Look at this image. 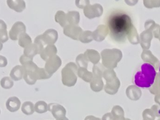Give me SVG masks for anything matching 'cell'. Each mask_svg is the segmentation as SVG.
<instances>
[{
  "instance_id": "cell-10",
  "label": "cell",
  "mask_w": 160,
  "mask_h": 120,
  "mask_svg": "<svg viewBox=\"0 0 160 120\" xmlns=\"http://www.w3.org/2000/svg\"><path fill=\"white\" fill-rule=\"evenodd\" d=\"M141 57L144 62L151 64L155 68L156 71L159 69L160 62L159 59L152 54L150 50H143L141 53Z\"/></svg>"
},
{
  "instance_id": "cell-33",
  "label": "cell",
  "mask_w": 160,
  "mask_h": 120,
  "mask_svg": "<svg viewBox=\"0 0 160 120\" xmlns=\"http://www.w3.org/2000/svg\"><path fill=\"white\" fill-rule=\"evenodd\" d=\"M79 40L82 43H89L93 40L92 32L91 31H82L79 36Z\"/></svg>"
},
{
  "instance_id": "cell-27",
  "label": "cell",
  "mask_w": 160,
  "mask_h": 120,
  "mask_svg": "<svg viewBox=\"0 0 160 120\" xmlns=\"http://www.w3.org/2000/svg\"><path fill=\"white\" fill-rule=\"evenodd\" d=\"M66 18H67L68 22L69 24L78 25L80 19L79 12L74 11H69L66 14Z\"/></svg>"
},
{
  "instance_id": "cell-11",
  "label": "cell",
  "mask_w": 160,
  "mask_h": 120,
  "mask_svg": "<svg viewBox=\"0 0 160 120\" xmlns=\"http://www.w3.org/2000/svg\"><path fill=\"white\" fill-rule=\"evenodd\" d=\"M121 86V82L118 78L116 76V78L106 81V84L104 87V91L111 95L115 94L118 91L119 88Z\"/></svg>"
},
{
  "instance_id": "cell-29",
  "label": "cell",
  "mask_w": 160,
  "mask_h": 120,
  "mask_svg": "<svg viewBox=\"0 0 160 120\" xmlns=\"http://www.w3.org/2000/svg\"><path fill=\"white\" fill-rule=\"evenodd\" d=\"M55 21L59 23L61 27H65L68 24L66 14L62 11H58L55 14Z\"/></svg>"
},
{
  "instance_id": "cell-56",
  "label": "cell",
  "mask_w": 160,
  "mask_h": 120,
  "mask_svg": "<svg viewBox=\"0 0 160 120\" xmlns=\"http://www.w3.org/2000/svg\"><path fill=\"white\" fill-rule=\"evenodd\" d=\"M158 120H160V118H159V119H158Z\"/></svg>"
},
{
  "instance_id": "cell-34",
  "label": "cell",
  "mask_w": 160,
  "mask_h": 120,
  "mask_svg": "<svg viewBox=\"0 0 160 120\" xmlns=\"http://www.w3.org/2000/svg\"><path fill=\"white\" fill-rule=\"evenodd\" d=\"M23 78L26 82L29 85H32L36 83L37 79L35 76L34 72L24 71Z\"/></svg>"
},
{
  "instance_id": "cell-53",
  "label": "cell",
  "mask_w": 160,
  "mask_h": 120,
  "mask_svg": "<svg viewBox=\"0 0 160 120\" xmlns=\"http://www.w3.org/2000/svg\"><path fill=\"white\" fill-rule=\"evenodd\" d=\"M2 48H3V45H2V42H1V41H0V51L2 49Z\"/></svg>"
},
{
  "instance_id": "cell-4",
  "label": "cell",
  "mask_w": 160,
  "mask_h": 120,
  "mask_svg": "<svg viewBox=\"0 0 160 120\" xmlns=\"http://www.w3.org/2000/svg\"><path fill=\"white\" fill-rule=\"evenodd\" d=\"M78 66L72 62H68L61 70V81L64 86L71 87L77 82Z\"/></svg>"
},
{
  "instance_id": "cell-5",
  "label": "cell",
  "mask_w": 160,
  "mask_h": 120,
  "mask_svg": "<svg viewBox=\"0 0 160 120\" xmlns=\"http://www.w3.org/2000/svg\"><path fill=\"white\" fill-rule=\"evenodd\" d=\"M58 38V34L56 30L49 29L46 30L42 34L37 36L35 39V43H39L44 47L45 45L54 44Z\"/></svg>"
},
{
  "instance_id": "cell-13",
  "label": "cell",
  "mask_w": 160,
  "mask_h": 120,
  "mask_svg": "<svg viewBox=\"0 0 160 120\" xmlns=\"http://www.w3.org/2000/svg\"><path fill=\"white\" fill-rule=\"evenodd\" d=\"M109 33V29L106 25L100 24L96 30L92 32L93 39L98 42L102 41Z\"/></svg>"
},
{
  "instance_id": "cell-41",
  "label": "cell",
  "mask_w": 160,
  "mask_h": 120,
  "mask_svg": "<svg viewBox=\"0 0 160 120\" xmlns=\"http://www.w3.org/2000/svg\"><path fill=\"white\" fill-rule=\"evenodd\" d=\"M111 114H112L114 118H119V117H124V112L123 109L118 106H114L111 111Z\"/></svg>"
},
{
  "instance_id": "cell-55",
  "label": "cell",
  "mask_w": 160,
  "mask_h": 120,
  "mask_svg": "<svg viewBox=\"0 0 160 120\" xmlns=\"http://www.w3.org/2000/svg\"><path fill=\"white\" fill-rule=\"evenodd\" d=\"M159 72L160 73V63H159Z\"/></svg>"
},
{
  "instance_id": "cell-30",
  "label": "cell",
  "mask_w": 160,
  "mask_h": 120,
  "mask_svg": "<svg viewBox=\"0 0 160 120\" xmlns=\"http://www.w3.org/2000/svg\"><path fill=\"white\" fill-rule=\"evenodd\" d=\"M32 43L31 37L26 32L21 34L18 38V44L22 48H26Z\"/></svg>"
},
{
  "instance_id": "cell-54",
  "label": "cell",
  "mask_w": 160,
  "mask_h": 120,
  "mask_svg": "<svg viewBox=\"0 0 160 120\" xmlns=\"http://www.w3.org/2000/svg\"><path fill=\"white\" fill-rule=\"evenodd\" d=\"M158 39L160 41V29H159V38H158Z\"/></svg>"
},
{
  "instance_id": "cell-47",
  "label": "cell",
  "mask_w": 160,
  "mask_h": 120,
  "mask_svg": "<svg viewBox=\"0 0 160 120\" xmlns=\"http://www.w3.org/2000/svg\"><path fill=\"white\" fill-rule=\"evenodd\" d=\"M102 120H114V117L111 112H108L102 116Z\"/></svg>"
},
{
  "instance_id": "cell-44",
  "label": "cell",
  "mask_w": 160,
  "mask_h": 120,
  "mask_svg": "<svg viewBox=\"0 0 160 120\" xmlns=\"http://www.w3.org/2000/svg\"><path fill=\"white\" fill-rule=\"evenodd\" d=\"M75 3L78 8L84 9L86 6L89 4V0H76Z\"/></svg>"
},
{
  "instance_id": "cell-9",
  "label": "cell",
  "mask_w": 160,
  "mask_h": 120,
  "mask_svg": "<svg viewBox=\"0 0 160 120\" xmlns=\"http://www.w3.org/2000/svg\"><path fill=\"white\" fill-rule=\"evenodd\" d=\"M82 31V30L79 26L73 24H67L64 27L63 29L64 34L74 40H79V36Z\"/></svg>"
},
{
  "instance_id": "cell-48",
  "label": "cell",
  "mask_w": 160,
  "mask_h": 120,
  "mask_svg": "<svg viewBox=\"0 0 160 120\" xmlns=\"http://www.w3.org/2000/svg\"><path fill=\"white\" fill-rule=\"evenodd\" d=\"M124 2L128 5V6H134L137 4L138 2V0H124Z\"/></svg>"
},
{
  "instance_id": "cell-2",
  "label": "cell",
  "mask_w": 160,
  "mask_h": 120,
  "mask_svg": "<svg viewBox=\"0 0 160 120\" xmlns=\"http://www.w3.org/2000/svg\"><path fill=\"white\" fill-rule=\"evenodd\" d=\"M156 73L155 68L151 64L144 62L135 73L133 82L138 87L149 88L154 83Z\"/></svg>"
},
{
  "instance_id": "cell-51",
  "label": "cell",
  "mask_w": 160,
  "mask_h": 120,
  "mask_svg": "<svg viewBox=\"0 0 160 120\" xmlns=\"http://www.w3.org/2000/svg\"><path fill=\"white\" fill-rule=\"evenodd\" d=\"M114 120H131L128 118H125L124 117H119V118H114Z\"/></svg>"
},
{
  "instance_id": "cell-45",
  "label": "cell",
  "mask_w": 160,
  "mask_h": 120,
  "mask_svg": "<svg viewBox=\"0 0 160 120\" xmlns=\"http://www.w3.org/2000/svg\"><path fill=\"white\" fill-rule=\"evenodd\" d=\"M151 109L153 111L156 116L160 118V108L158 105H153L151 107Z\"/></svg>"
},
{
  "instance_id": "cell-23",
  "label": "cell",
  "mask_w": 160,
  "mask_h": 120,
  "mask_svg": "<svg viewBox=\"0 0 160 120\" xmlns=\"http://www.w3.org/2000/svg\"><path fill=\"white\" fill-rule=\"evenodd\" d=\"M24 69L22 66L17 65L14 66L10 72V77L14 81L21 80L24 76Z\"/></svg>"
},
{
  "instance_id": "cell-57",
  "label": "cell",
  "mask_w": 160,
  "mask_h": 120,
  "mask_svg": "<svg viewBox=\"0 0 160 120\" xmlns=\"http://www.w3.org/2000/svg\"><path fill=\"white\" fill-rule=\"evenodd\" d=\"M143 120H145V119H143Z\"/></svg>"
},
{
  "instance_id": "cell-32",
  "label": "cell",
  "mask_w": 160,
  "mask_h": 120,
  "mask_svg": "<svg viewBox=\"0 0 160 120\" xmlns=\"http://www.w3.org/2000/svg\"><path fill=\"white\" fill-rule=\"evenodd\" d=\"M34 74H35V76H36L37 80L49 79L52 76L51 74H49L44 68H41L39 67L34 71Z\"/></svg>"
},
{
  "instance_id": "cell-28",
  "label": "cell",
  "mask_w": 160,
  "mask_h": 120,
  "mask_svg": "<svg viewBox=\"0 0 160 120\" xmlns=\"http://www.w3.org/2000/svg\"><path fill=\"white\" fill-rule=\"evenodd\" d=\"M149 92L152 94H160V73L157 72L152 85L149 88Z\"/></svg>"
},
{
  "instance_id": "cell-40",
  "label": "cell",
  "mask_w": 160,
  "mask_h": 120,
  "mask_svg": "<svg viewBox=\"0 0 160 120\" xmlns=\"http://www.w3.org/2000/svg\"><path fill=\"white\" fill-rule=\"evenodd\" d=\"M144 6L148 9L160 7V0H143Z\"/></svg>"
},
{
  "instance_id": "cell-42",
  "label": "cell",
  "mask_w": 160,
  "mask_h": 120,
  "mask_svg": "<svg viewBox=\"0 0 160 120\" xmlns=\"http://www.w3.org/2000/svg\"><path fill=\"white\" fill-rule=\"evenodd\" d=\"M142 118L145 120H154L156 116L151 109H146L142 112Z\"/></svg>"
},
{
  "instance_id": "cell-12",
  "label": "cell",
  "mask_w": 160,
  "mask_h": 120,
  "mask_svg": "<svg viewBox=\"0 0 160 120\" xmlns=\"http://www.w3.org/2000/svg\"><path fill=\"white\" fill-rule=\"evenodd\" d=\"M44 48V46L39 43H31L24 48V54L29 58H33L37 54H40Z\"/></svg>"
},
{
  "instance_id": "cell-8",
  "label": "cell",
  "mask_w": 160,
  "mask_h": 120,
  "mask_svg": "<svg viewBox=\"0 0 160 120\" xmlns=\"http://www.w3.org/2000/svg\"><path fill=\"white\" fill-rule=\"evenodd\" d=\"M24 32H26V26L21 21H18L16 22L11 28L9 32V36L11 39L16 41L18 39L21 34Z\"/></svg>"
},
{
  "instance_id": "cell-18",
  "label": "cell",
  "mask_w": 160,
  "mask_h": 120,
  "mask_svg": "<svg viewBox=\"0 0 160 120\" xmlns=\"http://www.w3.org/2000/svg\"><path fill=\"white\" fill-rule=\"evenodd\" d=\"M57 51V48L54 44H49L43 49L40 54V56L44 61H46L50 58L55 56Z\"/></svg>"
},
{
  "instance_id": "cell-36",
  "label": "cell",
  "mask_w": 160,
  "mask_h": 120,
  "mask_svg": "<svg viewBox=\"0 0 160 120\" xmlns=\"http://www.w3.org/2000/svg\"><path fill=\"white\" fill-rule=\"evenodd\" d=\"M21 111L26 115H31L34 112V111H35L34 104L30 101L24 102L22 105Z\"/></svg>"
},
{
  "instance_id": "cell-17",
  "label": "cell",
  "mask_w": 160,
  "mask_h": 120,
  "mask_svg": "<svg viewBox=\"0 0 160 120\" xmlns=\"http://www.w3.org/2000/svg\"><path fill=\"white\" fill-rule=\"evenodd\" d=\"M126 94L128 98L132 101H138L141 96V89L136 85H130L126 89Z\"/></svg>"
},
{
  "instance_id": "cell-39",
  "label": "cell",
  "mask_w": 160,
  "mask_h": 120,
  "mask_svg": "<svg viewBox=\"0 0 160 120\" xmlns=\"http://www.w3.org/2000/svg\"><path fill=\"white\" fill-rule=\"evenodd\" d=\"M14 85V82L11 77H4L1 80V86L4 89H10Z\"/></svg>"
},
{
  "instance_id": "cell-38",
  "label": "cell",
  "mask_w": 160,
  "mask_h": 120,
  "mask_svg": "<svg viewBox=\"0 0 160 120\" xmlns=\"http://www.w3.org/2000/svg\"><path fill=\"white\" fill-rule=\"evenodd\" d=\"M48 110V105L44 101H38L34 105V111L38 113H44L46 112Z\"/></svg>"
},
{
  "instance_id": "cell-37",
  "label": "cell",
  "mask_w": 160,
  "mask_h": 120,
  "mask_svg": "<svg viewBox=\"0 0 160 120\" xmlns=\"http://www.w3.org/2000/svg\"><path fill=\"white\" fill-rule=\"evenodd\" d=\"M76 65L79 68H87L88 66V60L86 58L84 54H79L76 58Z\"/></svg>"
},
{
  "instance_id": "cell-21",
  "label": "cell",
  "mask_w": 160,
  "mask_h": 120,
  "mask_svg": "<svg viewBox=\"0 0 160 120\" xmlns=\"http://www.w3.org/2000/svg\"><path fill=\"white\" fill-rule=\"evenodd\" d=\"M84 56L88 60V61H90L93 64H96L99 63V61L101 58V56L98 51L94 49H87L84 53Z\"/></svg>"
},
{
  "instance_id": "cell-15",
  "label": "cell",
  "mask_w": 160,
  "mask_h": 120,
  "mask_svg": "<svg viewBox=\"0 0 160 120\" xmlns=\"http://www.w3.org/2000/svg\"><path fill=\"white\" fill-rule=\"evenodd\" d=\"M48 111H51L53 116L57 119L66 115V109L63 106L56 103H50L48 106Z\"/></svg>"
},
{
  "instance_id": "cell-24",
  "label": "cell",
  "mask_w": 160,
  "mask_h": 120,
  "mask_svg": "<svg viewBox=\"0 0 160 120\" xmlns=\"http://www.w3.org/2000/svg\"><path fill=\"white\" fill-rule=\"evenodd\" d=\"M78 76L86 82H90L94 77L92 72L88 71L87 68H78Z\"/></svg>"
},
{
  "instance_id": "cell-26",
  "label": "cell",
  "mask_w": 160,
  "mask_h": 120,
  "mask_svg": "<svg viewBox=\"0 0 160 120\" xmlns=\"http://www.w3.org/2000/svg\"><path fill=\"white\" fill-rule=\"evenodd\" d=\"M127 38L130 43L136 45L139 43V36L138 33L136 28L132 26L128 32Z\"/></svg>"
},
{
  "instance_id": "cell-20",
  "label": "cell",
  "mask_w": 160,
  "mask_h": 120,
  "mask_svg": "<svg viewBox=\"0 0 160 120\" xmlns=\"http://www.w3.org/2000/svg\"><path fill=\"white\" fill-rule=\"evenodd\" d=\"M21 106V101L17 97L12 96L9 98L6 102V106L8 110H9L11 112H15L18 111Z\"/></svg>"
},
{
  "instance_id": "cell-46",
  "label": "cell",
  "mask_w": 160,
  "mask_h": 120,
  "mask_svg": "<svg viewBox=\"0 0 160 120\" xmlns=\"http://www.w3.org/2000/svg\"><path fill=\"white\" fill-rule=\"evenodd\" d=\"M7 64H8L7 59L4 56L0 55V67L1 68L6 67Z\"/></svg>"
},
{
  "instance_id": "cell-14",
  "label": "cell",
  "mask_w": 160,
  "mask_h": 120,
  "mask_svg": "<svg viewBox=\"0 0 160 120\" xmlns=\"http://www.w3.org/2000/svg\"><path fill=\"white\" fill-rule=\"evenodd\" d=\"M152 38V33L148 30H144L140 34L139 42L143 50L149 49L151 46V41Z\"/></svg>"
},
{
  "instance_id": "cell-43",
  "label": "cell",
  "mask_w": 160,
  "mask_h": 120,
  "mask_svg": "<svg viewBox=\"0 0 160 120\" xmlns=\"http://www.w3.org/2000/svg\"><path fill=\"white\" fill-rule=\"evenodd\" d=\"M102 77L106 81L110 80L116 77V73L113 69H105V71H104Z\"/></svg>"
},
{
  "instance_id": "cell-22",
  "label": "cell",
  "mask_w": 160,
  "mask_h": 120,
  "mask_svg": "<svg viewBox=\"0 0 160 120\" xmlns=\"http://www.w3.org/2000/svg\"><path fill=\"white\" fill-rule=\"evenodd\" d=\"M8 6L12 10L20 12L26 8L25 2L23 0H7Z\"/></svg>"
},
{
  "instance_id": "cell-49",
  "label": "cell",
  "mask_w": 160,
  "mask_h": 120,
  "mask_svg": "<svg viewBox=\"0 0 160 120\" xmlns=\"http://www.w3.org/2000/svg\"><path fill=\"white\" fill-rule=\"evenodd\" d=\"M84 120H101L100 118H96L93 116H88L85 118Z\"/></svg>"
},
{
  "instance_id": "cell-50",
  "label": "cell",
  "mask_w": 160,
  "mask_h": 120,
  "mask_svg": "<svg viewBox=\"0 0 160 120\" xmlns=\"http://www.w3.org/2000/svg\"><path fill=\"white\" fill-rule=\"evenodd\" d=\"M154 101L160 106V94H156L154 96Z\"/></svg>"
},
{
  "instance_id": "cell-3",
  "label": "cell",
  "mask_w": 160,
  "mask_h": 120,
  "mask_svg": "<svg viewBox=\"0 0 160 120\" xmlns=\"http://www.w3.org/2000/svg\"><path fill=\"white\" fill-rule=\"evenodd\" d=\"M101 57L102 64L105 68L114 69L121 60L122 53L121 50L116 48L104 49L101 52Z\"/></svg>"
},
{
  "instance_id": "cell-52",
  "label": "cell",
  "mask_w": 160,
  "mask_h": 120,
  "mask_svg": "<svg viewBox=\"0 0 160 120\" xmlns=\"http://www.w3.org/2000/svg\"><path fill=\"white\" fill-rule=\"evenodd\" d=\"M56 120H69L66 116H63V117H62V118H59V119H57Z\"/></svg>"
},
{
  "instance_id": "cell-25",
  "label": "cell",
  "mask_w": 160,
  "mask_h": 120,
  "mask_svg": "<svg viewBox=\"0 0 160 120\" xmlns=\"http://www.w3.org/2000/svg\"><path fill=\"white\" fill-rule=\"evenodd\" d=\"M90 88L94 92H99L104 88V82L102 78L94 76L90 82Z\"/></svg>"
},
{
  "instance_id": "cell-19",
  "label": "cell",
  "mask_w": 160,
  "mask_h": 120,
  "mask_svg": "<svg viewBox=\"0 0 160 120\" xmlns=\"http://www.w3.org/2000/svg\"><path fill=\"white\" fill-rule=\"evenodd\" d=\"M144 28L146 30L150 31L152 33L153 36L155 38L158 39L160 26L156 24L153 20L152 19L147 20L144 23Z\"/></svg>"
},
{
  "instance_id": "cell-1",
  "label": "cell",
  "mask_w": 160,
  "mask_h": 120,
  "mask_svg": "<svg viewBox=\"0 0 160 120\" xmlns=\"http://www.w3.org/2000/svg\"><path fill=\"white\" fill-rule=\"evenodd\" d=\"M133 26L130 16L123 12H115L111 14L108 21L110 36L118 42L124 41Z\"/></svg>"
},
{
  "instance_id": "cell-31",
  "label": "cell",
  "mask_w": 160,
  "mask_h": 120,
  "mask_svg": "<svg viewBox=\"0 0 160 120\" xmlns=\"http://www.w3.org/2000/svg\"><path fill=\"white\" fill-rule=\"evenodd\" d=\"M8 38L6 24L2 20L0 19V41L2 43L6 42Z\"/></svg>"
},
{
  "instance_id": "cell-6",
  "label": "cell",
  "mask_w": 160,
  "mask_h": 120,
  "mask_svg": "<svg viewBox=\"0 0 160 120\" xmlns=\"http://www.w3.org/2000/svg\"><path fill=\"white\" fill-rule=\"evenodd\" d=\"M84 14L88 19L100 17L103 12V8L99 4H89L84 8Z\"/></svg>"
},
{
  "instance_id": "cell-7",
  "label": "cell",
  "mask_w": 160,
  "mask_h": 120,
  "mask_svg": "<svg viewBox=\"0 0 160 120\" xmlns=\"http://www.w3.org/2000/svg\"><path fill=\"white\" fill-rule=\"evenodd\" d=\"M61 63V58L58 55H55L46 61L44 69L49 74L52 75L60 68Z\"/></svg>"
},
{
  "instance_id": "cell-35",
  "label": "cell",
  "mask_w": 160,
  "mask_h": 120,
  "mask_svg": "<svg viewBox=\"0 0 160 120\" xmlns=\"http://www.w3.org/2000/svg\"><path fill=\"white\" fill-rule=\"evenodd\" d=\"M105 71V67L102 65V64L98 63L96 64H94L92 67V74L94 76L102 78L103 76V72Z\"/></svg>"
},
{
  "instance_id": "cell-16",
  "label": "cell",
  "mask_w": 160,
  "mask_h": 120,
  "mask_svg": "<svg viewBox=\"0 0 160 120\" xmlns=\"http://www.w3.org/2000/svg\"><path fill=\"white\" fill-rule=\"evenodd\" d=\"M19 61L24 68V71L34 72L38 68L37 65L32 61V58H29L24 54L20 57Z\"/></svg>"
}]
</instances>
